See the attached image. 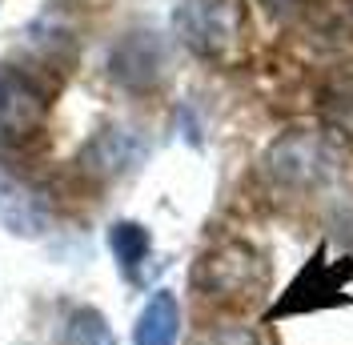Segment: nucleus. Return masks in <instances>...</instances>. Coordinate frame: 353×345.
Here are the masks:
<instances>
[{"label":"nucleus","mask_w":353,"mask_h":345,"mask_svg":"<svg viewBox=\"0 0 353 345\" xmlns=\"http://www.w3.org/2000/svg\"><path fill=\"white\" fill-rule=\"evenodd\" d=\"M173 28L189 52L201 61L229 65L237 61L249 37V12L245 0H181L173 12Z\"/></svg>","instance_id":"obj_1"},{"label":"nucleus","mask_w":353,"mask_h":345,"mask_svg":"<svg viewBox=\"0 0 353 345\" xmlns=\"http://www.w3.org/2000/svg\"><path fill=\"white\" fill-rule=\"evenodd\" d=\"M353 277V265H330L325 253H317L301 277L289 285V293L269 309V317H289V313H317V309H333L345 305V281Z\"/></svg>","instance_id":"obj_5"},{"label":"nucleus","mask_w":353,"mask_h":345,"mask_svg":"<svg viewBox=\"0 0 353 345\" xmlns=\"http://www.w3.org/2000/svg\"><path fill=\"white\" fill-rule=\"evenodd\" d=\"M265 172L281 189H313L333 172V149L313 132H285L265 152Z\"/></svg>","instance_id":"obj_4"},{"label":"nucleus","mask_w":353,"mask_h":345,"mask_svg":"<svg viewBox=\"0 0 353 345\" xmlns=\"http://www.w3.org/2000/svg\"><path fill=\"white\" fill-rule=\"evenodd\" d=\"M48 121V88L24 68H0V145H24Z\"/></svg>","instance_id":"obj_3"},{"label":"nucleus","mask_w":353,"mask_h":345,"mask_svg":"<svg viewBox=\"0 0 353 345\" xmlns=\"http://www.w3.org/2000/svg\"><path fill=\"white\" fill-rule=\"evenodd\" d=\"M193 285L221 305H253L269 285V265L253 245L221 241L197 261Z\"/></svg>","instance_id":"obj_2"},{"label":"nucleus","mask_w":353,"mask_h":345,"mask_svg":"<svg viewBox=\"0 0 353 345\" xmlns=\"http://www.w3.org/2000/svg\"><path fill=\"white\" fill-rule=\"evenodd\" d=\"M176 325H181V309H176L173 293H153L149 305L141 309L132 342L137 345H176Z\"/></svg>","instance_id":"obj_6"},{"label":"nucleus","mask_w":353,"mask_h":345,"mask_svg":"<svg viewBox=\"0 0 353 345\" xmlns=\"http://www.w3.org/2000/svg\"><path fill=\"white\" fill-rule=\"evenodd\" d=\"M321 117L337 132L353 137V68H341V72L325 77V85H321Z\"/></svg>","instance_id":"obj_7"},{"label":"nucleus","mask_w":353,"mask_h":345,"mask_svg":"<svg viewBox=\"0 0 353 345\" xmlns=\"http://www.w3.org/2000/svg\"><path fill=\"white\" fill-rule=\"evenodd\" d=\"M277 4H281V0H277Z\"/></svg>","instance_id":"obj_12"},{"label":"nucleus","mask_w":353,"mask_h":345,"mask_svg":"<svg viewBox=\"0 0 353 345\" xmlns=\"http://www.w3.org/2000/svg\"><path fill=\"white\" fill-rule=\"evenodd\" d=\"M68 345H117V337L97 309H77L68 317Z\"/></svg>","instance_id":"obj_10"},{"label":"nucleus","mask_w":353,"mask_h":345,"mask_svg":"<svg viewBox=\"0 0 353 345\" xmlns=\"http://www.w3.org/2000/svg\"><path fill=\"white\" fill-rule=\"evenodd\" d=\"M109 245H112V253H117V261H121V269H125L129 277H141V265H145L149 249H153L149 233H145L137 221H117L112 233H109Z\"/></svg>","instance_id":"obj_9"},{"label":"nucleus","mask_w":353,"mask_h":345,"mask_svg":"<svg viewBox=\"0 0 353 345\" xmlns=\"http://www.w3.org/2000/svg\"><path fill=\"white\" fill-rule=\"evenodd\" d=\"M193 345H261V342L241 325H217V329H205Z\"/></svg>","instance_id":"obj_11"},{"label":"nucleus","mask_w":353,"mask_h":345,"mask_svg":"<svg viewBox=\"0 0 353 345\" xmlns=\"http://www.w3.org/2000/svg\"><path fill=\"white\" fill-rule=\"evenodd\" d=\"M305 21L313 32L330 41H350L353 37V0H301Z\"/></svg>","instance_id":"obj_8"}]
</instances>
